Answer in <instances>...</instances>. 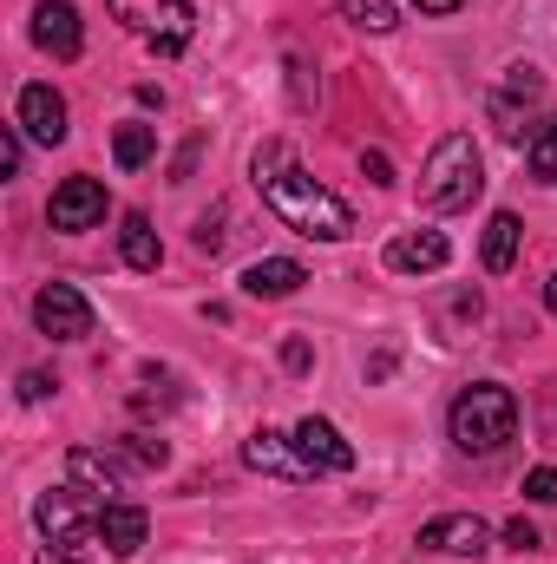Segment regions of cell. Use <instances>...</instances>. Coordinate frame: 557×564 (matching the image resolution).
<instances>
[{"mask_svg":"<svg viewBox=\"0 0 557 564\" xmlns=\"http://www.w3.org/2000/svg\"><path fill=\"white\" fill-rule=\"evenodd\" d=\"M66 479L86 486L92 499H125V492H132V466H125V453H106V446H79V453L66 459Z\"/></svg>","mask_w":557,"mask_h":564,"instance_id":"obj_10","label":"cell"},{"mask_svg":"<svg viewBox=\"0 0 557 564\" xmlns=\"http://www.w3.org/2000/svg\"><path fill=\"white\" fill-rule=\"evenodd\" d=\"M492 539V525L479 512H439L419 525V552H439V558H479Z\"/></svg>","mask_w":557,"mask_h":564,"instance_id":"obj_8","label":"cell"},{"mask_svg":"<svg viewBox=\"0 0 557 564\" xmlns=\"http://www.w3.org/2000/svg\"><path fill=\"white\" fill-rule=\"evenodd\" d=\"M525 158H532V177H538V184H557V119H545V126L532 132Z\"/></svg>","mask_w":557,"mask_h":564,"instance_id":"obj_22","label":"cell"},{"mask_svg":"<svg viewBox=\"0 0 557 564\" xmlns=\"http://www.w3.org/2000/svg\"><path fill=\"white\" fill-rule=\"evenodd\" d=\"M518 237H525V224L512 210H492V224H485V270L492 276H505L518 263Z\"/></svg>","mask_w":557,"mask_h":564,"instance_id":"obj_19","label":"cell"},{"mask_svg":"<svg viewBox=\"0 0 557 564\" xmlns=\"http://www.w3.org/2000/svg\"><path fill=\"white\" fill-rule=\"evenodd\" d=\"M525 499H538V506H557V466H538V473H525Z\"/></svg>","mask_w":557,"mask_h":564,"instance_id":"obj_23","label":"cell"},{"mask_svg":"<svg viewBox=\"0 0 557 564\" xmlns=\"http://www.w3.org/2000/svg\"><path fill=\"white\" fill-rule=\"evenodd\" d=\"M53 388H59V381H53L46 368H26V375H20V401H46Z\"/></svg>","mask_w":557,"mask_h":564,"instance_id":"obj_25","label":"cell"},{"mask_svg":"<svg viewBox=\"0 0 557 564\" xmlns=\"http://www.w3.org/2000/svg\"><path fill=\"white\" fill-rule=\"evenodd\" d=\"M302 282H308V270H302L295 257H263V263L243 270V295H256V302H282V295H295Z\"/></svg>","mask_w":557,"mask_h":564,"instance_id":"obj_17","label":"cell"},{"mask_svg":"<svg viewBox=\"0 0 557 564\" xmlns=\"http://www.w3.org/2000/svg\"><path fill=\"white\" fill-rule=\"evenodd\" d=\"M243 459H250L263 479H282V486H308V479H315V466L302 459L295 433H270V426H256V433L243 440Z\"/></svg>","mask_w":557,"mask_h":564,"instance_id":"obj_7","label":"cell"},{"mask_svg":"<svg viewBox=\"0 0 557 564\" xmlns=\"http://www.w3.org/2000/svg\"><path fill=\"white\" fill-rule=\"evenodd\" d=\"M341 20H348V26H368V33H394V26H401L394 0H341Z\"/></svg>","mask_w":557,"mask_h":564,"instance_id":"obj_21","label":"cell"},{"mask_svg":"<svg viewBox=\"0 0 557 564\" xmlns=\"http://www.w3.org/2000/svg\"><path fill=\"white\" fill-rule=\"evenodd\" d=\"M295 446H302V459H308L315 473H354V446L341 440V426L321 421V414L295 421Z\"/></svg>","mask_w":557,"mask_h":564,"instance_id":"obj_14","label":"cell"},{"mask_svg":"<svg viewBox=\"0 0 557 564\" xmlns=\"http://www.w3.org/2000/svg\"><path fill=\"white\" fill-rule=\"evenodd\" d=\"M119 257H125L132 270H157V263H164V243H157V230H151L144 210H132V217L119 224Z\"/></svg>","mask_w":557,"mask_h":564,"instance_id":"obj_18","label":"cell"},{"mask_svg":"<svg viewBox=\"0 0 557 564\" xmlns=\"http://www.w3.org/2000/svg\"><path fill=\"white\" fill-rule=\"evenodd\" d=\"M106 184L99 177H66L59 191H53V204H46V224L53 230H92V224H106Z\"/></svg>","mask_w":557,"mask_h":564,"instance_id":"obj_9","label":"cell"},{"mask_svg":"<svg viewBox=\"0 0 557 564\" xmlns=\"http://www.w3.org/2000/svg\"><path fill=\"white\" fill-rule=\"evenodd\" d=\"M256 191H263V204H270V217L288 224L295 237H315V243H341L348 230H354V210L328 191V184H315L302 164H295V151L282 139H270L256 151Z\"/></svg>","mask_w":557,"mask_h":564,"instance_id":"obj_1","label":"cell"},{"mask_svg":"<svg viewBox=\"0 0 557 564\" xmlns=\"http://www.w3.org/2000/svg\"><path fill=\"white\" fill-rule=\"evenodd\" d=\"M33 46L53 53V59H79V46H86L79 7H73V0H40V7H33Z\"/></svg>","mask_w":557,"mask_h":564,"instance_id":"obj_12","label":"cell"},{"mask_svg":"<svg viewBox=\"0 0 557 564\" xmlns=\"http://www.w3.org/2000/svg\"><path fill=\"white\" fill-rule=\"evenodd\" d=\"M532 99H545V73L538 66H505V79L492 93V119H499L505 139H525V106Z\"/></svg>","mask_w":557,"mask_h":564,"instance_id":"obj_11","label":"cell"},{"mask_svg":"<svg viewBox=\"0 0 557 564\" xmlns=\"http://www.w3.org/2000/svg\"><path fill=\"white\" fill-rule=\"evenodd\" d=\"M40 564H106V558H92L86 545H53V539H46V545H40Z\"/></svg>","mask_w":557,"mask_h":564,"instance_id":"obj_24","label":"cell"},{"mask_svg":"<svg viewBox=\"0 0 557 564\" xmlns=\"http://www.w3.org/2000/svg\"><path fill=\"white\" fill-rule=\"evenodd\" d=\"M20 139H26L20 126H7V132H0V171H7V177L20 171Z\"/></svg>","mask_w":557,"mask_h":564,"instance_id":"obj_26","label":"cell"},{"mask_svg":"<svg viewBox=\"0 0 557 564\" xmlns=\"http://www.w3.org/2000/svg\"><path fill=\"white\" fill-rule=\"evenodd\" d=\"M282 361H288V368H295V375H302V368H308V361H315V355H308V341H288V348H282Z\"/></svg>","mask_w":557,"mask_h":564,"instance_id":"obj_29","label":"cell"},{"mask_svg":"<svg viewBox=\"0 0 557 564\" xmlns=\"http://www.w3.org/2000/svg\"><path fill=\"white\" fill-rule=\"evenodd\" d=\"M446 257H452V243L439 230H401L387 243V270H401V276H433V270H446Z\"/></svg>","mask_w":557,"mask_h":564,"instance_id":"obj_15","label":"cell"},{"mask_svg":"<svg viewBox=\"0 0 557 564\" xmlns=\"http://www.w3.org/2000/svg\"><path fill=\"white\" fill-rule=\"evenodd\" d=\"M545 308H551V315H557V276L545 282Z\"/></svg>","mask_w":557,"mask_h":564,"instance_id":"obj_31","label":"cell"},{"mask_svg":"<svg viewBox=\"0 0 557 564\" xmlns=\"http://www.w3.org/2000/svg\"><path fill=\"white\" fill-rule=\"evenodd\" d=\"M13 126H20L33 144H59V139H66V99H59L53 86H20Z\"/></svg>","mask_w":557,"mask_h":564,"instance_id":"obj_13","label":"cell"},{"mask_svg":"<svg viewBox=\"0 0 557 564\" xmlns=\"http://www.w3.org/2000/svg\"><path fill=\"white\" fill-rule=\"evenodd\" d=\"M505 545H512V552H532V545H538L532 519H512V525H505Z\"/></svg>","mask_w":557,"mask_h":564,"instance_id":"obj_27","label":"cell"},{"mask_svg":"<svg viewBox=\"0 0 557 564\" xmlns=\"http://www.w3.org/2000/svg\"><path fill=\"white\" fill-rule=\"evenodd\" d=\"M361 171H368L374 184H394V164H387V151H368V158H361Z\"/></svg>","mask_w":557,"mask_h":564,"instance_id":"obj_28","label":"cell"},{"mask_svg":"<svg viewBox=\"0 0 557 564\" xmlns=\"http://www.w3.org/2000/svg\"><path fill=\"white\" fill-rule=\"evenodd\" d=\"M86 499H92L86 486L40 492V506H33L40 532H46L53 545H99V512H106V499H99V506H86Z\"/></svg>","mask_w":557,"mask_h":564,"instance_id":"obj_5","label":"cell"},{"mask_svg":"<svg viewBox=\"0 0 557 564\" xmlns=\"http://www.w3.org/2000/svg\"><path fill=\"white\" fill-rule=\"evenodd\" d=\"M112 158H119V171L151 164V158H157V132H151V126H119V132H112Z\"/></svg>","mask_w":557,"mask_h":564,"instance_id":"obj_20","label":"cell"},{"mask_svg":"<svg viewBox=\"0 0 557 564\" xmlns=\"http://www.w3.org/2000/svg\"><path fill=\"white\" fill-rule=\"evenodd\" d=\"M479 191H485V164H479L472 132H446L419 164V204L433 217H452V210H472Z\"/></svg>","mask_w":557,"mask_h":564,"instance_id":"obj_2","label":"cell"},{"mask_svg":"<svg viewBox=\"0 0 557 564\" xmlns=\"http://www.w3.org/2000/svg\"><path fill=\"white\" fill-rule=\"evenodd\" d=\"M33 322H40V335H53V341H86V335H92V302H86L73 282H46V289L33 295Z\"/></svg>","mask_w":557,"mask_h":564,"instance_id":"obj_6","label":"cell"},{"mask_svg":"<svg viewBox=\"0 0 557 564\" xmlns=\"http://www.w3.org/2000/svg\"><path fill=\"white\" fill-rule=\"evenodd\" d=\"M144 532H151L144 506H132V499H106V512H99V545H106L112 558H132V552H144Z\"/></svg>","mask_w":557,"mask_h":564,"instance_id":"obj_16","label":"cell"},{"mask_svg":"<svg viewBox=\"0 0 557 564\" xmlns=\"http://www.w3.org/2000/svg\"><path fill=\"white\" fill-rule=\"evenodd\" d=\"M106 7H112V20L125 33H139L151 53H184L190 46V26H197L190 0H106Z\"/></svg>","mask_w":557,"mask_h":564,"instance_id":"obj_4","label":"cell"},{"mask_svg":"<svg viewBox=\"0 0 557 564\" xmlns=\"http://www.w3.org/2000/svg\"><path fill=\"white\" fill-rule=\"evenodd\" d=\"M452 446L459 453H499L512 433H518V401H512V388H499V381H479V388H466L459 401H452Z\"/></svg>","mask_w":557,"mask_h":564,"instance_id":"obj_3","label":"cell"},{"mask_svg":"<svg viewBox=\"0 0 557 564\" xmlns=\"http://www.w3.org/2000/svg\"><path fill=\"white\" fill-rule=\"evenodd\" d=\"M419 13H459V7H466V0H414Z\"/></svg>","mask_w":557,"mask_h":564,"instance_id":"obj_30","label":"cell"}]
</instances>
